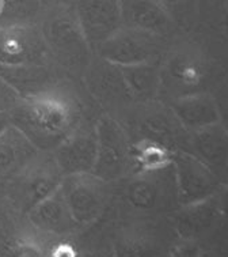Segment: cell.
Wrapping results in <instances>:
<instances>
[{"label": "cell", "mask_w": 228, "mask_h": 257, "mask_svg": "<svg viewBox=\"0 0 228 257\" xmlns=\"http://www.w3.org/2000/svg\"><path fill=\"white\" fill-rule=\"evenodd\" d=\"M171 112L187 132L194 134L220 122V112L213 97L204 91L177 97L171 103Z\"/></svg>", "instance_id": "8fae6325"}, {"label": "cell", "mask_w": 228, "mask_h": 257, "mask_svg": "<svg viewBox=\"0 0 228 257\" xmlns=\"http://www.w3.org/2000/svg\"><path fill=\"white\" fill-rule=\"evenodd\" d=\"M193 143L197 153L195 157L210 169L213 166L221 168L228 164V132L220 126V122L194 132Z\"/></svg>", "instance_id": "2e32d148"}, {"label": "cell", "mask_w": 228, "mask_h": 257, "mask_svg": "<svg viewBox=\"0 0 228 257\" xmlns=\"http://www.w3.org/2000/svg\"><path fill=\"white\" fill-rule=\"evenodd\" d=\"M53 151V161L63 176L91 173L97 161L95 128L76 126Z\"/></svg>", "instance_id": "9c48e42d"}, {"label": "cell", "mask_w": 228, "mask_h": 257, "mask_svg": "<svg viewBox=\"0 0 228 257\" xmlns=\"http://www.w3.org/2000/svg\"><path fill=\"white\" fill-rule=\"evenodd\" d=\"M40 30L49 55L59 64L71 71H83L89 67L93 49L84 37L74 5L48 7L42 14Z\"/></svg>", "instance_id": "7a4b0ae2"}, {"label": "cell", "mask_w": 228, "mask_h": 257, "mask_svg": "<svg viewBox=\"0 0 228 257\" xmlns=\"http://www.w3.org/2000/svg\"><path fill=\"white\" fill-rule=\"evenodd\" d=\"M29 218L37 229L52 234L71 233L79 226L71 214L60 188L34 204L29 211Z\"/></svg>", "instance_id": "4fadbf2b"}, {"label": "cell", "mask_w": 228, "mask_h": 257, "mask_svg": "<svg viewBox=\"0 0 228 257\" xmlns=\"http://www.w3.org/2000/svg\"><path fill=\"white\" fill-rule=\"evenodd\" d=\"M21 101L18 95L0 79V113H7Z\"/></svg>", "instance_id": "cb8c5ba5"}, {"label": "cell", "mask_w": 228, "mask_h": 257, "mask_svg": "<svg viewBox=\"0 0 228 257\" xmlns=\"http://www.w3.org/2000/svg\"><path fill=\"white\" fill-rule=\"evenodd\" d=\"M75 0H41L44 7H56V6H71Z\"/></svg>", "instance_id": "4316f807"}, {"label": "cell", "mask_w": 228, "mask_h": 257, "mask_svg": "<svg viewBox=\"0 0 228 257\" xmlns=\"http://www.w3.org/2000/svg\"><path fill=\"white\" fill-rule=\"evenodd\" d=\"M37 149L14 125L6 126L0 134V174L10 173L34 158Z\"/></svg>", "instance_id": "9a60e30c"}, {"label": "cell", "mask_w": 228, "mask_h": 257, "mask_svg": "<svg viewBox=\"0 0 228 257\" xmlns=\"http://www.w3.org/2000/svg\"><path fill=\"white\" fill-rule=\"evenodd\" d=\"M9 121L37 150H55L78 126L79 108L61 93L49 91L21 99L10 110Z\"/></svg>", "instance_id": "6da1fadb"}, {"label": "cell", "mask_w": 228, "mask_h": 257, "mask_svg": "<svg viewBox=\"0 0 228 257\" xmlns=\"http://www.w3.org/2000/svg\"><path fill=\"white\" fill-rule=\"evenodd\" d=\"M177 197L182 204H193L216 195L220 183L213 170L194 154L175 151L172 157Z\"/></svg>", "instance_id": "5b68a950"}, {"label": "cell", "mask_w": 228, "mask_h": 257, "mask_svg": "<svg viewBox=\"0 0 228 257\" xmlns=\"http://www.w3.org/2000/svg\"><path fill=\"white\" fill-rule=\"evenodd\" d=\"M227 132H228V130H227Z\"/></svg>", "instance_id": "4dcf8cb0"}, {"label": "cell", "mask_w": 228, "mask_h": 257, "mask_svg": "<svg viewBox=\"0 0 228 257\" xmlns=\"http://www.w3.org/2000/svg\"><path fill=\"white\" fill-rule=\"evenodd\" d=\"M3 14V0H0V17Z\"/></svg>", "instance_id": "f1b7e54d"}, {"label": "cell", "mask_w": 228, "mask_h": 257, "mask_svg": "<svg viewBox=\"0 0 228 257\" xmlns=\"http://www.w3.org/2000/svg\"><path fill=\"white\" fill-rule=\"evenodd\" d=\"M174 24H185L195 10V0H158Z\"/></svg>", "instance_id": "7402d4cb"}, {"label": "cell", "mask_w": 228, "mask_h": 257, "mask_svg": "<svg viewBox=\"0 0 228 257\" xmlns=\"http://www.w3.org/2000/svg\"><path fill=\"white\" fill-rule=\"evenodd\" d=\"M0 79L21 99L56 90V75L47 64H0Z\"/></svg>", "instance_id": "30bf717a"}, {"label": "cell", "mask_w": 228, "mask_h": 257, "mask_svg": "<svg viewBox=\"0 0 228 257\" xmlns=\"http://www.w3.org/2000/svg\"><path fill=\"white\" fill-rule=\"evenodd\" d=\"M67 206L79 224L98 219L106 199V181L93 173L63 176L60 183Z\"/></svg>", "instance_id": "8992f818"}, {"label": "cell", "mask_w": 228, "mask_h": 257, "mask_svg": "<svg viewBox=\"0 0 228 257\" xmlns=\"http://www.w3.org/2000/svg\"><path fill=\"white\" fill-rule=\"evenodd\" d=\"M74 9L93 51L124 28L121 0H75Z\"/></svg>", "instance_id": "52a82bcc"}, {"label": "cell", "mask_w": 228, "mask_h": 257, "mask_svg": "<svg viewBox=\"0 0 228 257\" xmlns=\"http://www.w3.org/2000/svg\"><path fill=\"white\" fill-rule=\"evenodd\" d=\"M51 257H78V254L74 246H71L68 243H60L53 248Z\"/></svg>", "instance_id": "d4e9b609"}, {"label": "cell", "mask_w": 228, "mask_h": 257, "mask_svg": "<svg viewBox=\"0 0 228 257\" xmlns=\"http://www.w3.org/2000/svg\"><path fill=\"white\" fill-rule=\"evenodd\" d=\"M117 67V66H116ZM129 98H154L162 86V70L155 63L117 67Z\"/></svg>", "instance_id": "5bb4252c"}, {"label": "cell", "mask_w": 228, "mask_h": 257, "mask_svg": "<svg viewBox=\"0 0 228 257\" xmlns=\"http://www.w3.org/2000/svg\"><path fill=\"white\" fill-rule=\"evenodd\" d=\"M204 79V67L197 57L177 53L170 57L162 71V83H175L178 87L191 89Z\"/></svg>", "instance_id": "ffe728a7"}, {"label": "cell", "mask_w": 228, "mask_h": 257, "mask_svg": "<svg viewBox=\"0 0 228 257\" xmlns=\"http://www.w3.org/2000/svg\"><path fill=\"white\" fill-rule=\"evenodd\" d=\"M15 257H41V254H40V250L36 246L24 245V246H19L17 249Z\"/></svg>", "instance_id": "484cf974"}, {"label": "cell", "mask_w": 228, "mask_h": 257, "mask_svg": "<svg viewBox=\"0 0 228 257\" xmlns=\"http://www.w3.org/2000/svg\"><path fill=\"white\" fill-rule=\"evenodd\" d=\"M174 151L162 143L143 138L132 145V164L136 173H151L170 168Z\"/></svg>", "instance_id": "ac0fdd59"}, {"label": "cell", "mask_w": 228, "mask_h": 257, "mask_svg": "<svg viewBox=\"0 0 228 257\" xmlns=\"http://www.w3.org/2000/svg\"><path fill=\"white\" fill-rule=\"evenodd\" d=\"M124 26L163 37L174 22L158 0H121Z\"/></svg>", "instance_id": "7c38bea8"}, {"label": "cell", "mask_w": 228, "mask_h": 257, "mask_svg": "<svg viewBox=\"0 0 228 257\" xmlns=\"http://www.w3.org/2000/svg\"><path fill=\"white\" fill-rule=\"evenodd\" d=\"M164 170V169H163ZM162 170L151 173H137L126 184V199L136 208L148 210L158 203L162 196V187L167 185L160 177Z\"/></svg>", "instance_id": "d6986e66"}, {"label": "cell", "mask_w": 228, "mask_h": 257, "mask_svg": "<svg viewBox=\"0 0 228 257\" xmlns=\"http://www.w3.org/2000/svg\"><path fill=\"white\" fill-rule=\"evenodd\" d=\"M144 249L135 239H120L116 246L117 257H144Z\"/></svg>", "instance_id": "603a6c76"}, {"label": "cell", "mask_w": 228, "mask_h": 257, "mask_svg": "<svg viewBox=\"0 0 228 257\" xmlns=\"http://www.w3.org/2000/svg\"><path fill=\"white\" fill-rule=\"evenodd\" d=\"M61 178L63 174L55 161L52 164L48 162L45 166H37L26 172L21 187H24V195L26 196L25 199L30 204V208L56 192L60 188Z\"/></svg>", "instance_id": "e0dca14e"}, {"label": "cell", "mask_w": 228, "mask_h": 257, "mask_svg": "<svg viewBox=\"0 0 228 257\" xmlns=\"http://www.w3.org/2000/svg\"><path fill=\"white\" fill-rule=\"evenodd\" d=\"M97 51L103 61L117 67L154 63L160 53V37L124 26Z\"/></svg>", "instance_id": "277c9868"}, {"label": "cell", "mask_w": 228, "mask_h": 257, "mask_svg": "<svg viewBox=\"0 0 228 257\" xmlns=\"http://www.w3.org/2000/svg\"><path fill=\"white\" fill-rule=\"evenodd\" d=\"M97 161L91 173L103 181H112L128 172L132 164V143L124 126L109 114L95 122Z\"/></svg>", "instance_id": "3957f363"}, {"label": "cell", "mask_w": 228, "mask_h": 257, "mask_svg": "<svg viewBox=\"0 0 228 257\" xmlns=\"http://www.w3.org/2000/svg\"><path fill=\"white\" fill-rule=\"evenodd\" d=\"M48 56L40 26H0V64H47Z\"/></svg>", "instance_id": "ba28073f"}, {"label": "cell", "mask_w": 228, "mask_h": 257, "mask_svg": "<svg viewBox=\"0 0 228 257\" xmlns=\"http://www.w3.org/2000/svg\"><path fill=\"white\" fill-rule=\"evenodd\" d=\"M9 116H7V113H0V134L3 132L6 126L9 125Z\"/></svg>", "instance_id": "83f0119b"}, {"label": "cell", "mask_w": 228, "mask_h": 257, "mask_svg": "<svg viewBox=\"0 0 228 257\" xmlns=\"http://www.w3.org/2000/svg\"><path fill=\"white\" fill-rule=\"evenodd\" d=\"M41 0H3V14L0 26H26L36 25L42 17Z\"/></svg>", "instance_id": "44dd1931"}, {"label": "cell", "mask_w": 228, "mask_h": 257, "mask_svg": "<svg viewBox=\"0 0 228 257\" xmlns=\"http://www.w3.org/2000/svg\"><path fill=\"white\" fill-rule=\"evenodd\" d=\"M227 24H228V14H227Z\"/></svg>", "instance_id": "f546056e"}]
</instances>
